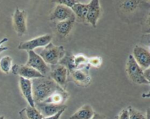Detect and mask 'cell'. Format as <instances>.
<instances>
[{"mask_svg":"<svg viewBox=\"0 0 150 119\" xmlns=\"http://www.w3.org/2000/svg\"><path fill=\"white\" fill-rule=\"evenodd\" d=\"M31 81L35 104L44 102L49 96L62 89L61 86L48 77L32 79Z\"/></svg>","mask_w":150,"mask_h":119,"instance_id":"obj_1","label":"cell"},{"mask_svg":"<svg viewBox=\"0 0 150 119\" xmlns=\"http://www.w3.org/2000/svg\"><path fill=\"white\" fill-rule=\"evenodd\" d=\"M40 56L47 64L53 66L57 64L65 55L64 48L62 45H55L50 42L39 54Z\"/></svg>","mask_w":150,"mask_h":119,"instance_id":"obj_2","label":"cell"},{"mask_svg":"<svg viewBox=\"0 0 150 119\" xmlns=\"http://www.w3.org/2000/svg\"><path fill=\"white\" fill-rule=\"evenodd\" d=\"M126 72L128 75L129 78L136 84H147L149 85L150 82L147 81L144 77L143 70L140 67V66L136 63L133 58L132 54H130L128 57L126 66Z\"/></svg>","mask_w":150,"mask_h":119,"instance_id":"obj_3","label":"cell"},{"mask_svg":"<svg viewBox=\"0 0 150 119\" xmlns=\"http://www.w3.org/2000/svg\"><path fill=\"white\" fill-rule=\"evenodd\" d=\"M26 65L35 69L44 77H46L47 75H49L50 67L40 56L39 54L34 51H28V60Z\"/></svg>","mask_w":150,"mask_h":119,"instance_id":"obj_4","label":"cell"},{"mask_svg":"<svg viewBox=\"0 0 150 119\" xmlns=\"http://www.w3.org/2000/svg\"><path fill=\"white\" fill-rule=\"evenodd\" d=\"M68 76V70L62 64L58 63L57 64L50 67L49 77L62 88L65 86Z\"/></svg>","mask_w":150,"mask_h":119,"instance_id":"obj_5","label":"cell"},{"mask_svg":"<svg viewBox=\"0 0 150 119\" xmlns=\"http://www.w3.org/2000/svg\"><path fill=\"white\" fill-rule=\"evenodd\" d=\"M27 13L25 10L16 8L13 16V27L19 37H23L27 32L26 26Z\"/></svg>","mask_w":150,"mask_h":119,"instance_id":"obj_6","label":"cell"},{"mask_svg":"<svg viewBox=\"0 0 150 119\" xmlns=\"http://www.w3.org/2000/svg\"><path fill=\"white\" fill-rule=\"evenodd\" d=\"M52 36L51 35H45L42 36L38 37L30 40L22 42L19 44V50H24V51H34V49L40 47H45L47 45L51 42Z\"/></svg>","mask_w":150,"mask_h":119,"instance_id":"obj_7","label":"cell"},{"mask_svg":"<svg viewBox=\"0 0 150 119\" xmlns=\"http://www.w3.org/2000/svg\"><path fill=\"white\" fill-rule=\"evenodd\" d=\"M133 58L142 70H146L150 67V53L149 49L139 45H136L133 51Z\"/></svg>","mask_w":150,"mask_h":119,"instance_id":"obj_8","label":"cell"},{"mask_svg":"<svg viewBox=\"0 0 150 119\" xmlns=\"http://www.w3.org/2000/svg\"><path fill=\"white\" fill-rule=\"evenodd\" d=\"M12 73L14 75H18L20 77L28 79V80H32L35 78H40L43 77L39 72L35 70V69L29 67L27 65H19V64H14L12 66L11 71Z\"/></svg>","mask_w":150,"mask_h":119,"instance_id":"obj_9","label":"cell"},{"mask_svg":"<svg viewBox=\"0 0 150 119\" xmlns=\"http://www.w3.org/2000/svg\"><path fill=\"white\" fill-rule=\"evenodd\" d=\"M101 7L99 0H92L88 3V11L86 21L95 27L101 15Z\"/></svg>","mask_w":150,"mask_h":119,"instance_id":"obj_10","label":"cell"},{"mask_svg":"<svg viewBox=\"0 0 150 119\" xmlns=\"http://www.w3.org/2000/svg\"><path fill=\"white\" fill-rule=\"evenodd\" d=\"M76 16L73 13V10L66 6L62 4H57L54 8L49 16L50 20H55L60 22L62 20H67L70 18Z\"/></svg>","mask_w":150,"mask_h":119,"instance_id":"obj_11","label":"cell"},{"mask_svg":"<svg viewBox=\"0 0 150 119\" xmlns=\"http://www.w3.org/2000/svg\"><path fill=\"white\" fill-rule=\"evenodd\" d=\"M89 67H90L74 70L69 73V75L71 76L73 80L77 85L80 86H86L92 80L89 73Z\"/></svg>","mask_w":150,"mask_h":119,"instance_id":"obj_12","label":"cell"},{"mask_svg":"<svg viewBox=\"0 0 150 119\" xmlns=\"http://www.w3.org/2000/svg\"><path fill=\"white\" fill-rule=\"evenodd\" d=\"M19 86L21 92L23 97L29 104V106L35 108V104L33 99V92H32V85L31 80L20 77L19 78Z\"/></svg>","mask_w":150,"mask_h":119,"instance_id":"obj_13","label":"cell"},{"mask_svg":"<svg viewBox=\"0 0 150 119\" xmlns=\"http://www.w3.org/2000/svg\"><path fill=\"white\" fill-rule=\"evenodd\" d=\"M65 107H67L65 105H55V104L43 103V102L35 104V108L40 113L43 118L55 115Z\"/></svg>","mask_w":150,"mask_h":119,"instance_id":"obj_14","label":"cell"},{"mask_svg":"<svg viewBox=\"0 0 150 119\" xmlns=\"http://www.w3.org/2000/svg\"><path fill=\"white\" fill-rule=\"evenodd\" d=\"M76 16L70 18L67 20H62V21L58 22L56 26V29L58 32L59 35L61 37H66L70 34V31L73 28L75 21H76Z\"/></svg>","mask_w":150,"mask_h":119,"instance_id":"obj_15","label":"cell"},{"mask_svg":"<svg viewBox=\"0 0 150 119\" xmlns=\"http://www.w3.org/2000/svg\"><path fill=\"white\" fill-rule=\"evenodd\" d=\"M95 113L90 105H84L74 113L69 119H92Z\"/></svg>","mask_w":150,"mask_h":119,"instance_id":"obj_16","label":"cell"},{"mask_svg":"<svg viewBox=\"0 0 150 119\" xmlns=\"http://www.w3.org/2000/svg\"><path fill=\"white\" fill-rule=\"evenodd\" d=\"M20 116L21 119H42L43 116L38 111L36 108L27 106L22 110L20 113Z\"/></svg>","mask_w":150,"mask_h":119,"instance_id":"obj_17","label":"cell"},{"mask_svg":"<svg viewBox=\"0 0 150 119\" xmlns=\"http://www.w3.org/2000/svg\"><path fill=\"white\" fill-rule=\"evenodd\" d=\"M73 13L82 21H86V16L88 11V4H83L79 1L71 8Z\"/></svg>","mask_w":150,"mask_h":119,"instance_id":"obj_18","label":"cell"},{"mask_svg":"<svg viewBox=\"0 0 150 119\" xmlns=\"http://www.w3.org/2000/svg\"><path fill=\"white\" fill-rule=\"evenodd\" d=\"M73 67H74V70L90 67L88 64V58L82 54L73 56Z\"/></svg>","mask_w":150,"mask_h":119,"instance_id":"obj_19","label":"cell"},{"mask_svg":"<svg viewBox=\"0 0 150 119\" xmlns=\"http://www.w3.org/2000/svg\"><path fill=\"white\" fill-rule=\"evenodd\" d=\"M13 66V58L9 56L2 57L0 59V70L2 73L8 74L11 71Z\"/></svg>","mask_w":150,"mask_h":119,"instance_id":"obj_20","label":"cell"},{"mask_svg":"<svg viewBox=\"0 0 150 119\" xmlns=\"http://www.w3.org/2000/svg\"><path fill=\"white\" fill-rule=\"evenodd\" d=\"M142 2L141 1H136V0H133V1H122L120 7L123 10L127 12H132L134 11L135 10L137 9V7L139 6V4Z\"/></svg>","mask_w":150,"mask_h":119,"instance_id":"obj_21","label":"cell"},{"mask_svg":"<svg viewBox=\"0 0 150 119\" xmlns=\"http://www.w3.org/2000/svg\"><path fill=\"white\" fill-rule=\"evenodd\" d=\"M129 119H146V115L132 107L127 108Z\"/></svg>","mask_w":150,"mask_h":119,"instance_id":"obj_22","label":"cell"},{"mask_svg":"<svg viewBox=\"0 0 150 119\" xmlns=\"http://www.w3.org/2000/svg\"><path fill=\"white\" fill-rule=\"evenodd\" d=\"M102 63V59L99 56H93L91 58H88V64L89 65L94 67H100Z\"/></svg>","mask_w":150,"mask_h":119,"instance_id":"obj_23","label":"cell"},{"mask_svg":"<svg viewBox=\"0 0 150 119\" xmlns=\"http://www.w3.org/2000/svg\"><path fill=\"white\" fill-rule=\"evenodd\" d=\"M79 1H78V0H59L56 2L59 3V4H62V5H64L71 9Z\"/></svg>","mask_w":150,"mask_h":119,"instance_id":"obj_24","label":"cell"},{"mask_svg":"<svg viewBox=\"0 0 150 119\" xmlns=\"http://www.w3.org/2000/svg\"><path fill=\"white\" fill-rule=\"evenodd\" d=\"M66 108H67V107H65V108H64L63 109H62L61 111H59V112L57 113H56L55 115H51V116L49 117H45V118H43L42 119H60L61 118V116L62 115V114L64 113V112L65 111Z\"/></svg>","mask_w":150,"mask_h":119,"instance_id":"obj_25","label":"cell"},{"mask_svg":"<svg viewBox=\"0 0 150 119\" xmlns=\"http://www.w3.org/2000/svg\"><path fill=\"white\" fill-rule=\"evenodd\" d=\"M117 119H129L128 110H127V108L123 109L122 111L120 112L118 117H117Z\"/></svg>","mask_w":150,"mask_h":119,"instance_id":"obj_26","label":"cell"},{"mask_svg":"<svg viewBox=\"0 0 150 119\" xmlns=\"http://www.w3.org/2000/svg\"><path fill=\"white\" fill-rule=\"evenodd\" d=\"M143 74H144V77H145L147 81L150 82V69H146V70H143Z\"/></svg>","mask_w":150,"mask_h":119,"instance_id":"obj_27","label":"cell"},{"mask_svg":"<svg viewBox=\"0 0 150 119\" xmlns=\"http://www.w3.org/2000/svg\"><path fill=\"white\" fill-rule=\"evenodd\" d=\"M106 117H105V115H103V114L98 113H95L93 117H92V119H105Z\"/></svg>","mask_w":150,"mask_h":119,"instance_id":"obj_28","label":"cell"},{"mask_svg":"<svg viewBox=\"0 0 150 119\" xmlns=\"http://www.w3.org/2000/svg\"><path fill=\"white\" fill-rule=\"evenodd\" d=\"M7 41H8V39H7V37H4V38H3L2 39H1V40H0V48L1 47L2 44H4V42H7Z\"/></svg>","mask_w":150,"mask_h":119,"instance_id":"obj_29","label":"cell"},{"mask_svg":"<svg viewBox=\"0 0 150 119\" xmlns=\"http://www.w3.org/2000/svg\"><path fill=\"white\" fill-rule=\"evenodd\" d=\"M7 49H8V48H7V47H3V46H1V48H0V54H1V52H3V51H7Z\"/></svg>","mask_w":150,"mask_h":119,"instance_id":"obj_30","label":"cell"},{"mask_svg":"<svg viewBox=\"0 0 150 119\" xmlns=\"http://www.w3.org/2000/svg\"><path fill=\"white\" fill-rule=\"evenodd\" d=\"M146 119H150V113H149V109H148L147 111H146Z\"/></svg>","mask_w":150,"mask_h":119,"instance_id":"obj_31","label":"cell"},{"mask_svg":"<svg viewBox=\"0 0 150 119\" xmlns=\"http://www.w3.org/2000/svg\"><path fill=\"white\" fill-rule=\"evenodd\" d=\"M142 96H143L144 98H149V92H147V94H142Z\"/></svg>","mask_w":150,"mask_h":119,"instance_id":"obj_32","label":"cell"},{"mask_svg":"<svg viewBox=\"0 0 150 119\" xmlns=\"http://www.w3.org/2000/svg\"><path fill=\"white\" fill-rule=\"evenodd\" d=\"M0 119H4V116H0Z\"/></svg>","mask_w":150,"mask_h":119,"instance_id":"obj_33","label":"cell"}]
</instances>
